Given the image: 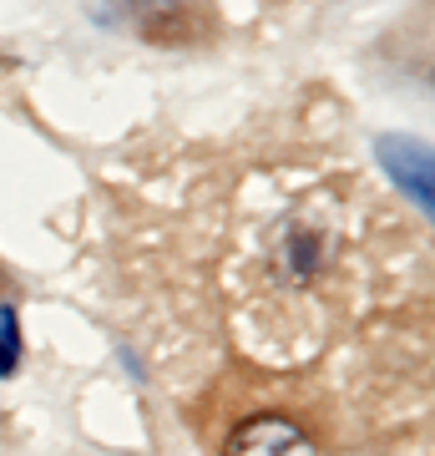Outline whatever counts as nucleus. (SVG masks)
<instances>
[{
    "label": "nucleus",
    "mask_w": 435,
    "mask_h": 456,
    "mask_svg": "<svg viewBox=\"0 0 435 456\" xmlns=\"http://www.w3.org/2000/svg\"><path fill=\"white\" fill-rule=\"evenodd\" d=\"M137 5H173V0H137Z\"/></svg>",
    "instance_id": "nucleus-4"
},
{
    "label": "nucleus",
    "mask_w": 435,
    "mask_h": 456,
    "mask_svg": "<svg viewBox=\"0 0 435 456\" xmlns=\"http://www.w3.org/2000/svg\"><path fill=\"white\" fill-rule=\"evenodd\" d=\"M20 365V330H16V314L0 310V375H11Z\"/></svg>",
    "instance_id": "nucleus-3"
},
{
    "label": "nucleus",
    "mask_w": 435,
    "mask_h": 456,
    "mask_svg": "<svg viewBox=\"0 0 435 456\" xmlns=\"http://www.w3.org/2000/svg\"><path fill=\"white\" fill-rule=\"evenodd\" d=\"M375 152H380V163H385L390 178L431 213V152H425L420 142H410V137H380Z\"/></svg>",
    "instance_id": "nucleus-2"
},
{
    "label": "nucleus",
    "mask_w": 435,
    "mask_h": 456,
    "mask_svg": "<svg viewBox=\"0 0 435 456\" xmlns=\"http://www.w3.org/2000/svg\"><path fill=\"white\" fill-rule=\"evenodd\" d=\"M223 456H319V446L284 416H254L228 436Z\"/></svg>",
    "instance_id": "nucleus-1"
}]
</instances>
